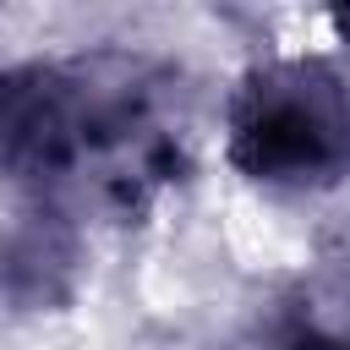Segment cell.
Segmentation results:
<instances>
[{
    "label": "cell",
    "instance_id": "5b68a950",
    "mask_svg": "<svg viewBox=\"0 0 350 350\" xmlns=\"http://www.w3.org/2000/svg\"><path fill=\"white\" fill-rule=\"evenodd\" d=\"M334 27H339V38L350 44V11H334Z\"/></svg>",
    "mask_w": 350,
    "mask_h": 350
},
{
    "label": "cell",
    "instance_id": "3957f363",
    "mask_svg": "<svg viewBox=\"0 0 350 350\" xmlns=\"http://www.w3.org/2000/svg\"><path fill=\"white\" fill-rule=\"evenodd\" d=\"M88 235L66 219L11 208L5 219V301L11 312H55L77 295Z\"/></svg>",
    "mask_w": 350,
    "mask_h": 350
},
{
    "label": "cell",
    "instance_id": "6da1fadb",
    "mask_svg": "<svg viewBox=\"0 0 350 350\" xmlns=\"http://www.w3.org/2000/svg\"><path fill=\"white\" fill-rule=\"evenodd\" d=\"M0 170L11 208L137 224L191 170V104L175 66L137 49L33 55L0 77Z\"/></svg>",
    "mask_w": 350,
    "mask_h": 350
},
{
    "label": "cell",
    "instance_id": "7a4b0ae2",
    "mask_svg": "<svg viewBox=\"0 0 350 350\" xmlns=\"http://www.w3.org/2000/svg\"><path fill=\"white\" fill-rule=\"evenodd\" d=\"M224 159L268 197H323L350 180V77L328 55H268L224 104Z\"/></svg>",
    "mask_w": 350,
    "mask_h": 350
},
{
    "label": "cell",
    "instance_id": "277c9868",
    "mask_svg": "<svg viewBox=\"0 0 350 350\" xmlns=\"http://www.w3.org/2000/svg\"><path fill=\"white\" fill-rule=\"evenodd\" d=\"M273 350H350V273L306 284L284 306Z\"/></svg>",
    "mask_w": 350,
    "mask_h": 350
}]
</instances>
